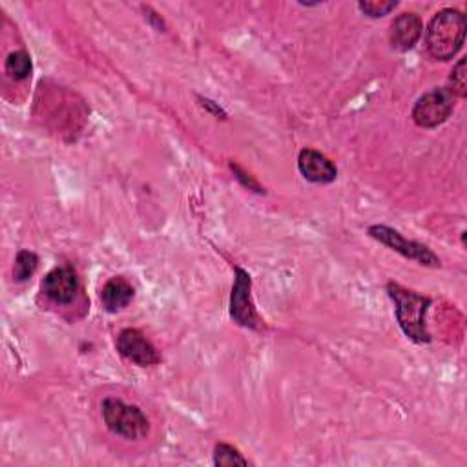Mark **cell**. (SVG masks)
I'll use <instances>...</instances> for the list:
<instances>
[{
	"label": "cell",
	"mask_w": 467,
	"mask_h": 467,
	"mask_svg": "<svg viewBox=\"0 0 467 467\" xmlns=\"http://www.w3.org/2000/svg\"><path fill=\"white\" fill-rule=\"evenodd\" d=\"M465 15L458 9L438 11L427 26L425 46L432 58L451 60L463 46Z\"/></svg>",
	"instance_id": "1"
},
{
	"label": "cell",
	"mask_w": 467,
	"mask_h": 467,
	"mask_svg": "<svg viewBox=\"0 0 467 467\" xmlns=\"http://www.w3.org/2000/svg\"><path fill=\"white\" fill-rule=\"evenodd\" d=\"M387 292L394 303L396 319L403 334L414 343H429L431 334L425 325V316L431 306V299L398 283H389Z\"/></svg>",
	"instance_id": "2"
},
{
	"label": "cell",
	"mask_w": 467,
	"mask_h": 467,
	"mask_svg": "<svg viewBox=\"0 0 467 467\" xmlns=\"http://www.w3.org/2000/svg\"><path fill=\"white\" fill-rule=\"evenodd\" d=\"M102 418L113 434L126 440H139L150 432L146 414L137 405L124 403L117 398H106L102 401Z\"/></svg>",
	"instance_id": "3"
},
{
	"label": "cell",
	"mask_w": 467,
	"mask_h": 467,
	"mask_svg": "<svg viewBox=\"0 0 467 467\" xmlns=\"http://www.w3.org/2000/svg\"><path fill=\"white\" fill-rule=\"evenodd\" d=\"M368 235L376 241H379L381 244L389 246L390 250L401 254L407 259H412L423 266H431V268H438L440 266V257L425 244L418 243V241H409L405 239L398 230L389 228L385 224H372L368 228Z\"/></svg>",
	"instance_id": "4"
},
{
	"label": "cell",
	"mask_w": 467,
	"mask_h": 467,
	"mask_svg": "<svg viewBox=\"0 0 467 467\" xmlns=\"http://www.w3.org/2000/svg\"><path fill=\"white\" fill-rule=\"evenodd\" d=\"M454 109V95L449 88H436L421 95L412 108V120L421 128L443 124Z\"/></svg>",
	"instance_id": "5"
},
{
	"label": "cell",
	"mask_w": 467,
	"mask_h": 467,
	"mask_svg": "<svg viewBox=\"0 0 467 467\" xmlns=\"http://www.w3.org/2000/svg\"><path fill=\"white\" fill-rule=\"evenodd\" d=\"M235 281L230 294V317L246 328H257L259 317L252 301V279L246 270L235 266Z\"/></svg>",
	"instance_id": "6"
},
{
	"label": "cell",
	"mask_w": 467,
	"mask_h": 467,
	"mask_svg": "<svg viewBox=\"0 0 467 467\" xmlns=\"http://www.w3.org/2000/svg\"><path fill=\"white\" fill-rule=\"evenodd\" d=\"M117 350L126 359L133 361L140 367H150L161 361V356L157 348L151 345V341L137 328H124L117 336Z\"/></svg>",
	"instance_id": "7"
},
{
	"label": "cell",
	"mask_w": 467,
	"mask_h": 467,
	"mask_svg": "<svg viewBox=\"0 0 467 467\" xmlns=\"http://www.w3.org/2000/svg\"><path fill=\"white\" fill-rule=\"evenodd\" d=\"M78 290V277L71 266H57L46 274L42 292L55 303H71Z\"/></svg>",
	"instance_id": "8"
},
{
	"label": "cell",
	"mask_w": 467,
	"mask_h": 467,
	"mask_svg": "<svg viewBox=\"0 0 467 467\" xmlns=\"http://www.w3.org/2000/svg\"><path fill=\"white\" fill-rule=\"evenodd\" d=\"M297 168L301 175L316 184H328L337 177L336 166L317 150L303 148L297 157Z\"/></svg>",
	"instance_id": "9"
},
{
	"label": "cell",
	"mask_w": 467,
	"mask_h": 467,
	"mask_svg": "<svg viewBox=\"0 0 467 467\" xmlns=\"http://www.w3.org/2000/svg\"><path fill=\"white\" fill-rule=\"evenodd\" d=\"M423 31L421 20L414 13H401L390 24V44L400 51H409L420 40Z\"/></svg>",
	"instance_id": "10"
},
{
	"label": "cell",
	"mask_w": 467,
	"mask_h": 467,
	"mask_svg": "<svg viewBox=\"0 0 467 467\" xmlns=\"http://www.w3.org/2000/svg\"><path fill=\"white\" fill-rule=\"evenodd\" d=\"M131 299H133V286L124 277L115 275L104 283L100 292V301L108 312L122 310L124 306L130 305Z\"/></svg>",
	"instance_id": "11"
},
{
	"label": "cell",
	"mask_w": 467,
	"mask_h": 467,
	"mask_svg": "<svg viewBox=\"0 0 467 467\" xmlns=\"http://www.w3.org/2000/svg\"><path fill=\"white\" fill-rule=\"evenodd\" d=\"M5 73L15 80H24L31 73V57L26 51H13L5 58Z\"/></svg>",
	"instance_id": "12"
},
{
	"label": "cell",
	"mask_w": 467,
	"mask_h": 467,
	"mask_svg": "<svg viewBox=\"0 0 467 467\" xmlns=\"http://www.w3.org/2000/svg\"><path fill=\"white\" fill-rule=\"evenodd\" d=\"M38 266V255L31 250H20L15 257V266H13V277L15 281H26L29 279Z\"/></svg>",
	"instance_id": "13"
},
{
	"label": "cell",
	"mask_w": 467,
	"mask_h": 467,
	"mask_svg": "<svg viewBox=\"0 0 467 467\" xmlns=\"http://www.w3.org/2000/svg\"><path fill=\"white\" fill-rule=\"evenodd\" d=\"M213 463L215 465H246L248 460L232 445L217 443L213 451Z\"/></svg>",
	"instance_id": "14"
},
{
	"label": "cell",
	"mask_w": 467,
	"mask_h": 467,
	"mask_svg": "<svg viewBox=\"0 0 467 467\" xmlns=\"http://www.w3.org/2000/svg\"><path fill=\"white\" fill-rule=\"evenodd\" d=\"M451 86H449V91L454 95V97H465L467 93V80H465V58H460L458 64L454 66L452 73H451V78H449Z\"/></svg>",
	"instance_id": "15"
},
{
	"label": "cell",
	"mask_w": 467,
	"mask_h": 467,
	"mask_svg": "<svg viewBox=\"0 0 467 467\" xmlns=\"http://www.w3.org/2000/svg\"><path fill=\"white\" fill-rule=\"evenodd\" d=\"M396 5H398V2H359V4H358V7H359L365 15L372 16V18L389 15Z\"/></svg>",
	"instance_id": "16"
},
{
	"label": "cell",
	"mask_w": 467,
	"mask_h": 467,
	"mask_svg": "<svg viewBox=\"0 0 467 467\" xmlns=\"http://www.w3.org/2000/svg\"><path fill=\"white\" fill-rule=\"evenodd\" d=\"M201 102H202V106H206V108H208V109H212L213 113H217V115H219V113H221V115H224V111H223L219 106H215L210 99H201Z\"/></svg>",
	"instance_id": "17"
}]
</instances>
